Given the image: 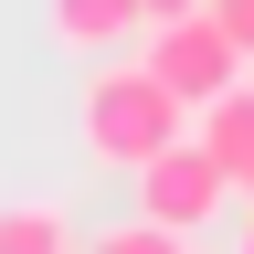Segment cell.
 <instances>
[{
	"mask_svg": "<svg viewBox=\"0 0 254 254\" xmlns=\"http://www.w3.org/2000/svg\"><path fill=\"white\" fill-rule=\"evenodd\" d=\"M180 117H190V95L159 74L148 53H138V64L95 53V85L74 95V138H85V159H95V170H127V180H138L170 138H190Z\"/></svg>",
	"mask_w": 254,
	"mask_h": 254,
	"instance_id": "6da1fadb",
	"label": "cell"
},
{
	"mask_svg": "<svg viewBox=\"0 0 254 254\" xmlns=\"http://www.w3.org/2000/svg\"><path fill=\"white\" fill-rule=\"evenodd\" d=\"M233 190H244V180L222 170L212 138L190 127V138H170V148L138 170V212H148V222H170V233L190 244V233H212V222H222V201H233Z\"/></svg>",
	"mask_w": 254,
	"mask_h": 254,
	"instance_id": "7a4b0ae2",
	"label": "cell"
},
{
	"mask_svg": "<svg viewBox=\"0 0 254 254\" xmlns=\"http://www.w3.org/2000/svg\"><path fill=\"white\" fill-rule=\"evenodd\" d=\"M148 64L190 95V106H212L222 85H244V64H254V53L222 32V11H180V21H148Z\"/></svg>",
	"mask_w": 254,
	"mask_h": 254,
	"instance_id": "3957f363",
	"label": "cell"
},
{
	"mask_svg": "<svg viewBox=\"0 0 254 254\" xmlns=\"http://www.w3.org/2000/svg\"><path fill=\"white\" fill-rule=\"evenodd\" d=\"M43 21H53V43L64 53H117L127 32H148V0H43Z\"/></svg>",
	"mask_w": 254,
	"mask_h": 254,
	"instance_id": "277c9868",
	"label": "cell"
},
{
	"mask_svg": "<svg viewBox=\"0 0 254 254\" xmlns=\"http://www.w3.org/2000/svg\"><path fill=\"white\" fill-rule=\"evenodd\" d=\"M201 138H212V159L233 180H254V85H222L212 106H201Z\"/></svg>",
	"mask_w": 254,
	"mask_h": 254,
	"instance_id": "5b68a950",
	"label": "cell"
},
{
	"mask_svg": "<svg viewBox=\"0 0 254 254\" xmlns=\"http://www.w3.org/2000/svg\"><path fill=\"white\" fill-rule=\"evenodd\" d=\"M74 244V212L64 201H11L0 212V254H64Z\"/></svg>",
	"mask_w": 254,
	"mask_h": 254,
	"instance_id": "8992f818",
	"label": "cell"
},
{
	"mask_svg": "<svg viewBox=\"0 0 254 254\" xmlns=\"http://www.w3.org/2000/svg\"><path fill=\"white\" fill-rule=\"evenodd\" d=\"M212 11H222V32H233V43L254 53V0H212Z\"/></svg>",
	"mask_w": 254,
	"mask_h": 254,
	"instance_id": "52a82bcc",
	"label": "cell"
},
{
	"mask_svg": "<svg viewBox=\"0 0 254 254\" xmlns=\"http://www.w3.org/2000/svg\"><path fill=\"white\" fill-rule=\"evenodd\" d=\"M180 11H212V0H148V21H180Z\"/></svg>",
	"mask_w": 254,
	"mask_h": 254,
	"instance_id": "ba28073f",
	"label": "cell"
},
{
	"mask_svg": "<svg viewBox=\"0 0 254 254\" xmlns=\"http://www.w3.org/2000/svg\"><path fill=\"white\" fill-rule=\"evenodd\" d=\"M244 201H254V180H244Z\"/></svg>",
	"mask_w": 254,
	"mask_h": 254,
	"instance_id": "9c48e42d",
	"label": "cell"
}]
</instances>
